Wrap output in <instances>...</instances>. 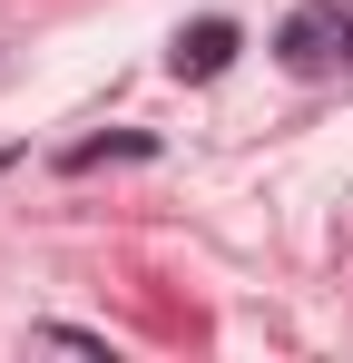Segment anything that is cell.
Here are the masks:
<instances>
[{"label": "cell", "instance_id": "cell-2", "mask_svg": "<svg viewBox=\"0 0 353 363\" xmlns=\"http://www.w3.org/2000/svg\"><path fill=\"white\" fill-rule=\"evenodd\" d=\"M235 50H245V40H235V20H196V30L167 50V69H176V79H216Z\"/></svg>", "mask_w": 353, "mask_h": 363}, {"label": "cell", "instance_id": "cell-1", "mask_svg": "<svg viewBox=\"0 0 353 363\" xmlns=\"http://www.w3.org/2000/svg\"><path fill=\"white\" fill-rule=\"evenodd\" d=\"M275 60L294 79H324V69H353V0H304L285 30H275Z\"/></svg>", "mask_w": 353, "mask_h": 363}]
</instances>
